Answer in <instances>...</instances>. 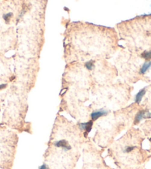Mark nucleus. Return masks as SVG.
<instances>
[{"label":"nucleus","mask_w":151,"mask_h":169,"mask_svg":"<svg viewBox=\"0 0 151 169\" xmlns=\"http://www.w3.org/2000/svg\"><path fill=\"white\" fill-rule=\"evenodd\" d=\"M93 125V120H90V121L87 122V123H79L78 126H79V128H80L81 130L84 131V136L87 137V134H88L92 130Z\"/></svg>","instance_id":"f257e3e1"},{"label":"nucleus","mask_w":151,"mask_h":169,"mask_svg":"<svg viewBox=\"0 0 151 169\" xmlns=\"http://www.w3.org/2000/svg\"><path fill=\"white\" fill-rule=\"evenodd\" d=\"M108 114V111L105 109H99L97 110H94L93 112H92L90 114V117H91V120L93 121H96L98 120L99 118L102 117V116H107Z\"/></svg>","instance_id":"f03ea898"},{"label":"nucleus","mask_w":151,"mask_h":169,"mask_svg":"<svg viewBox=\"0 0 151 169\" xmlns=\"http://www.w3.org/2000/svg\"><path fill=\"white\" fill-rule=\"evenodd\" d=\"M53 145L57 148H61L64 151H69L71 149V145H70L68 141L65 140V139H60L59 141H56V142H55L53 143Z\"/></svg>","instance_id":"7ed1b4c3"},{"label":"nucleus","mask_w":151,"mask_h":169,"mask_svg":"<svg viewBox=\"0 0 151 169\" xmlns=\"http://www.w3.org/2000/svg\"><path fill=\"white\" fill-rule=\"evenodd\" d=\"M148 112L147 110H141L136 113V116H135L134 119V124L136 125L138 124L139 123H140L141 120H142L143 119H144V116H145L146 113Z\"/></svg>","instance_id":"20e7f679"},{"label":"nucleus","mask_w":151,"mask_h":169,"mask_svg":"<svg viewBox=\"0 0 151 169\" xmlns=\"http://www.w3.org/2000/svg\"><path fill=\"white\" fill-rule=\"evenodd\" d=\"M145 94H146V89L145 88L141 89V90L136 94V96H135V102L137 104L140 103V102H142V98L144 97V96L145 95Z\"/></svg>","instance_id":"39448f33"},{"label":"nucleus","mask_w":151,"mask_h":169,"mask_svg":"<svg viewBox=\"0 0 151 169\" xmlns=\"http://www.w3.org/2000/svg\"><path fill=\"white\" fill-rule=\"evenodd\" d=\"M151 68V61H147L142 65V66L140 68V71H139V74H146L147 71Z\"/></svg>","instance_id":"423d86ee"},{"label":"nucleus","mask_w":151,"mask_h":169,"mask_svg":"<svg viewBox=\"0 0 151 169\" xmlns=\"http://www.w3.org/2000/svg\"><path fill=\"white\" fill-rule=\"evenodd\" d=\"M141 56L147 61H151V51H145L141 54Z\"/></svg>","instance_id":"0eeeda50"},{"label":"nucleus","mask_w":151,"mask_h":169,"mask_svg":"<svg viewBox=\"0 0 151 169\" xmlns=\"http://www.w3.org/2000/svg\"><path fill=\"white\" fill-rule=\"evenodd\" d=\"M13 16H14V14H13L12 12H8L3 15V19H4L6 23L8 24L11 22V19L13 17Z\"/></svg>","instance_id":"6e6552de"},{"label":"nucleus","mask_w":151,"mask_h":169,"mask_svg":"<svg viewBox=\"0 0 151 169\" xmlns=\"http://www.w3.org/2000/svg\"><path fill=\"white\" fill-rule=\"evenodd\" d=\"M84 66L87 68L88 71H92L94 68V61L93 60H90V61H87V62H85Z\"/></svg>","instance_id":"1a4fd4ad"},{"label":"nucleus","mask_w":151,"mask_h":169,"mask_svg":"<svg viewBox=\"0 0 151 169\" xmlns=\"http://www.w3.org/2000/svg\"><path fill=\"white\" fill-rule=\"evenodd\" d=\"M135 148H136V147H135V146L128 145V146H127V147H125V148L123 150V152H124V153H131V152H132Z\"/></svg>","instance_id":"9d476101"},{"label":"nucleus","mask_w":151,"mask_h":169,"mask_svg":"<svg viewBox=\"0 0 151 169\" xmlns=\"http://www.w3.org/2000/svg\"><path fill=\"white\" fill-rule=\"evenodd\" d=\"M39 169H50V168L46 163H44V164H42L41 166L39 167Z\"/></svg>","instance_id":"9b49d317"},{"label":"nucleus","mask_w":151,"mask_h":169,"mask_svg":"<svg viewBox=\"0 0 151 169\" xmlns=\"http://www.w3.org/2000/svg\"><path fill=\"white\" fill-rule=\"evenodd\" d=\"M8 86V84H0V91L3 90V89L6 88Z\"/></svg>","instance_id":"f8f14e48"},{"label":"nucleus","mask_w":151,"mask_h":169,"mask_svg":"<svg viewBox=\"0 0 151 169\" xmlns=\"http://www.w3.org/2000/svg\"><path fill=\"white\" fill-rule=\"evenodd\" d=\"M144 119H151V113H150L149 111L147 112L145 114V116H144Z\"/></svg>","instance_id":"ddd939ff"},{"label":"nucleus","mask_w":151,"mask_h":169,"mask_svg":"<svg viewBox=\"0 0 151 169\" xmlns=\"http://www.w3.org/2000/svg\"><path fill=\"white\" fill-rule=\"evenodd\" d=\"M150 141L151 142V138H150Z\"/></svg>","instance_id":"4468645a"}]
</instances>
